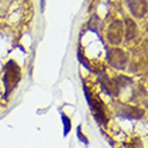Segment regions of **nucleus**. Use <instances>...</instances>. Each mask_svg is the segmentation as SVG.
<instances>
[{"label":"nucleus","instance_id":"nucleus-1","mask_svg":"<svg viewBox=\"0 0 148 148\" xmlns=\"http://www.w3.org/2000/svg\"><path fill=\"white\" fill-rule=\"evenodd\" d=\"M20 77V70L19 67L16 66L15 62H8L7 67H5V74H4V85L7 88V90H10L11 88L16 85V82L19 81Z\"/></svg>","mask_w":148,"mask_h":148},{"label":"nucleus","instance_id":"nucleus-2","mask_svg":"<svg viewBox=\"0 0 148 148\" xmlns=\"http://www.w3.org/2000/svg\"><path fill=\"white\" fill-rule=\"evenodd\" d=\"M108 61H109V63L113 67H121L123 69L127 65L128 58H127L124 51L119 50V49H112L109 51V54H108Z\"/></svg>","mask_w":148,"mask_h":148},{"label":"nucleus","instance_id":"nucleus-3","mask_svg":"<svg viewBox=\"0 0 148 148\" xmlns=\"http://www.w3.org/2000/svg\"><path fill=\"white\" fill-rule=\"evenodd\" d=\"M124 34V28L121 22H113V24L108 30V40L113 45H119Z\"/></svg>","mask_w":148,"mask_h":148},{"label":"nucleus","instance_id":"nucleus-4","mask_svg":"<svg viewBox=\"0 0 148 148\" xmlns=\"http://www.w3.org/2000/svg\"><path fill=\"white\" fill-rule=\"evenodd\" d=\"M128 5L136 18H143L147 14V0H128Z\"/></svg>","mask_w":148,"mask_h":148},{"label":"nucleus","instance_id":"nucleus-5","mask_svg":"<svg viewBox=\"0 0 148 148\" xmlns=\"http://www.w3.org/2000/svg\"><path fill=\"white\" fill-rule=\"evenodd\" d=\"M62 123H63V136H67L71 131V123L70 119L65 114H62Z\"/></svg>","mask_w":148,"mask_h":148},{"label":"nucleus","instance_id":"nucleus-6","mask_svg":"<svg viewBox=\"0 0 148 148\" xmlns=\"http://www.w3.org/2000/svg\"><path fill=\"white\" fill-rule=\"evenodd\" d=\"M77 136H78V139L84 143V144H88L89 141H88V139H86L84 135H82V132H81V125H78V128H77Z\"/></svg>","mask_w":148,"mask_h":148},{"label":"nucleus","instance_id":"nucleus-7","mask_svg":"<svg viewBox=\"0 0 148 148\" xmlns=\"http://www.w3.org/2000/svg\"><path fill=\"white\" fill-rule=\"evenodd\" d=\"M43 3H45V0H40V5H42V8H43Z\"/></svg>","mask_w":148,"mask_h":148}]
</instances>
